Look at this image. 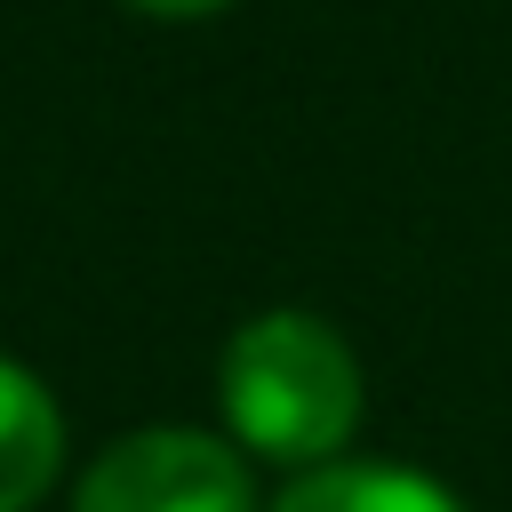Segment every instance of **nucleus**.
<instances>
[{
    "label": "nucleus",
    "instance_id": "nucleus-1",
    "mask_svg": "<svg viewBox=\"0 0 512 512\" xmlns=\"http://www.w3.org/2000/svg\"><path fill=\"white\" fill-rule=\"evenodd\" d=\"M216 400L240 448L272 464H328L360 424V360L320 312H256L216 360Z\"/></svg>",
    "mask_w": 512,
    "mask_h": 512
},
{
    "label": "nucleus",
    "instance_id": "nucleus-2",
    "mask_svg": "<svg viewBox=\"0 0 512 512\" xmlns=\"http://www.w3.org/2000/svg\"><path fill=\"white\" fill-rule=\"evenodd\" d=\"M72 512H256V480L240 448H224L216 432L152 424L112 440L80 472Z\"/></svg>",
    "mask_w": 512,
    "mask_h": 512
},
{
    "label": "nucleus",
    "instance_id": "nucleus-3",
    "mask_svg": "<svg viewBox=\"0 0 512 512\" xmlns=\"http://www.w3.org/2000/svg\"><path fill=\"white\" fill-rule=\"evenodd\" d=\"M64 472V416L56 392L0 352V512H32Z\"/></svg>",
    "mask_w": 512,
    "mask_h": 512
},
{
    "label": "nucleus",
    "instance_id": "nucleus-4",
    "mask_svg": "<svg viewBox=\"0 0 512 512\" xmlns=\"http://www.w3.org/2000/svg\"><path fill=\"white\" fill-rule=\"evenodd\" d=\"M272 512H464L432 472H416V464H344V456H328V464H304L280 496H272Z\"/></svg>",
    "mask_w": 512,
    "mask_h": 512
},
{
    "label": "nucleus",
    "instance_id": "nucleus-5",
    "mask_svg": "<svg viewBox=\"0 0 512 512\" xmlns=\"http://www.w3.org/2000/svg\"><path fill=\"white\" fill-rule=\"evenodd\" d=\"M128 8H144V16H208L224 0H128Z\"/></svg>",
    "mask_w": 512,
    "mask_h": 512
}]
</instances>
